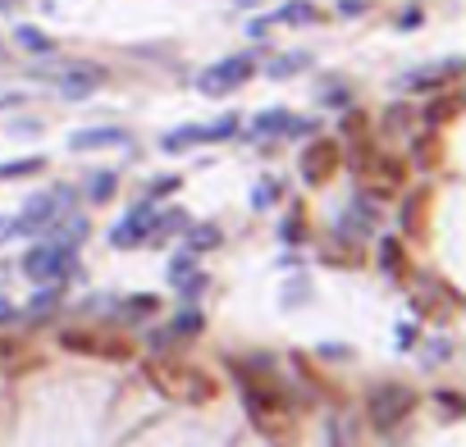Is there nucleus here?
Masks as SVG:
<instances>
[{
  "label": "nucleus",
  "mask_w": 466,
  "mask_h": 447,
  "mask_svg": "<svg viewBox=\"0 0 466 447\" xmlns=\"http://www.w3.org/2000/svg\"><path fill=\"white\" fill-rule=\"evenodd\" d=\"M73 269V242H42V247L23 252V274L28 278H42V283H55Z\"/></svg>",
  "instance_id": "nucleus-7"
},
{
  "label": "nucleus",
  "mask_w": 466,
  "mask_h": 447,
  "mask_svg": "<svg viewBox=\"0 0 466 447\" xmlns=\"http://www.w3.org/2000/svg\"><path fill=\"white\" fill-rule=\"evenodd\" d=\"M14 5H19V0H0V10H5V14H10V10H14Z\"/></svg>",
  "instance_id": "nucleus-30"
},
{
  "label": "nucleus",
  "mask_w": 466,
  "mask_h": 447,
  "mask_svg": "<svg viewBox=\"0 0 466 447\" xmlns=\"http://www.w3.org/2000/svg\"><path fill=\"white\" fill-rule=\"evenodd\" d=\"M5 105H19V96H14V92H5V96H0V110H5Z\"/></svg>",
  "instance_id": "nucleus-29"
},
{
  "label": "nucleus",
  "mask_w": 466,
  "mask_h": 447,
  "mask_svg": "<svg viewBox=\"0 0 466 447\" xmlns=\"http://www.w3.org/2000/svg\"><path fill=\"white\" fill-rule=\"evenodd\" d=\"M379 252H384V269H388V274H394V269H403V247H398L394 237H388V242H384Z\"/></svg>",
  "instance_id": "nucleus-22"
},
{
  "label": "nucleus",
  "mask_w": 466,
  "mask_h": 447,
  "mask_svg": "<svg viewBox=\"0 0 466 447\" xmlns=\"http://www.w3.org/2000/svg\"><path fill=\"white\" fill-rule=\"evenodd\" d=\"M14 42H19L23 51H32V55H51V51H55L51 37H46L42 28H28V23H23V28H14Z\"/></svg>",
  "instance_id": "nucleus-16"
},
{
  "label": "nucleus",
  "mask_w": 466,
  "mask_h": 447,
  "mask_svg": "<svg viewBox=\"0 0 466 447\" xmlns=\"http://www.w3.org/2000/svg\"><path fill=\"white\" fill-rule=\"evenodd\" d=\"M302 64H311V60L302 55V51H297V55H279L275 64H270V78H288V73H297Z\"/></svg>",
  "instance_id": "nucleus-20"
},
{
  "label": "nucleus",
  "mask_w": 466,
  "mask_h": 447,
  "mask_svg": "<svg viewBox=\"0 0 466 447\" xmlns=\"http://www.w3.org/2000/svg\"><path fill=\"white\" fill-rule=\"evenodd\" d=\"M353 170H357V178H366L370 196H394L403 187V174H407L403 160H394V151H379L370 142H362L353 151Z\"/></svg>",
  "instance_id": "nucleus-5"
},
{
  "label": "nucleus",
  "mask_w": 466,
  "mask_h": 447,
  "mask_svg": "<svg viewBox=\"0 0 466 447\" xmlns=\"http://www.w3.org/2000/svg\"><path fill=\"white\" fill-rule=\"evenodd\" d=\"M439 401H444V411H453V416L462 411V406H457V393H439Z\"/></svg>",
  "instance_id": "nucleus-26"
},
{
  "label": "nucleus",
  "mask_w": 466,
  "mask_h": 447,
  "mask_svg": "<svg viewBox=\"0 0 466 447\" xmlns=\"http://www.w3.org/2000/svg\"><path fill=\"white\" fill-rule=\"evenodd\" d=\"M220 228L215 224H197V228H192V237H187V252L192 256H202V252H211V247H220Z\"/></svg>",
  "instance_id": "nucleus-18"
},
{
  "label": "nucleus",
  "mask_w": 466,
  "mask_h": 447,
  "mask_svg": "<svg viewBox=\"0 0 466 447\" xmlns=\"http://www.w3.org/2000/svg\"><path fill=\"white\" fill-rule=\"evenodd\" d=\"M14 237V228H10V219H0V242H10Z\"/></svg>",
  "instance_id": "nucleus-28"
},
{
  "label": "nucleus",
  "mask_w": 466,
  "mask_h": 447,
  "mask_svg": "<svg viewBox=\"0 0 466 447\" xmlns=\"http://www.w3.org/2000/svg\"><path fill=\"white\" fill-rule=\"evenodd\" d=\"M146 379L170 401H211L215 397V379L187 360H146Z\"/></svg>",
  "instance_id": "nucleus-2"
},
{
  "label": "nucleus",
  "mask_w": 466,
  "mask_h": 447,
  "mask_svg": "<svg viewBox=\"0 0 466 447\" xmlns=\"http://www.w3.org/2000/svg\"><path fill=\"white\" fill-rule=\"evenodd\" d=\"M302 183H311V187H320V183H329L334 178V170H338V142H311L306 151H302Z\"/></svg>",
  "instance_id": "nucleus-10"
},
{
  "label": "nucleus",
  "mask_w": 466,
  "mask_h": 447,
  "mask_svg": "<svg viewBox=\"0 0 466 447\" xmlns=\"http://www.w3.org/2000/svg\"><path fill=\"white\" fill-rule=\"evenodd\" d=\"M73 151H96V146H129V133L124 128H78L69 137Z\"/></svg>",
  "instance_id": "nucleus-15"
},
{
  "label": "nucleus",
  "mask_w": 466,
  "mask_h": 447,
  "mask_svg": "<svg viewBox=\"0 0 466 447\" xmlns=\"http://www.w3.org/2000/svg\"><path fill=\"white\" fill-rule=\"evenodd\" d=\"M252 73H256V60H252V55H229V60L211 64V69L197 78V87H202L206 96H224V92H233V87H243Z\"/></svg>",
  "instance_id": "nucleus-8"
},
{
  "label": "nucleus",
  "mask_w": 466,
  "mask_h": 447,
  "mask_svg": "<svg viewBox=\"0 0 466 447\" xmlns=\"http://www.w3.org/2000/svg\"><path fill=\"white\" fill-rule=\"evenodd\" d=\"M275 192H279V183H261L256 196H252V206H270V201H275Z\"/></svg>",
  "instance_id": "nucleus-23"
},
{
  "label": "nucleus",
  "mask_w": 466,
  "mask_h": 447,
  "mask_svg": "<svg viewBox=\"0 0 466 447\" xmlns=\"http://www.w3.org/2000/svg\"><path fill=\"white\" fill-rule=\"evenodd\" d=\"M101 83H105V69H96V64H69L64 78H60V92H64L69 101H83V96H92Z\"/></svg>",
  "instance_id": "nucleus-12"
},
{
  "label": "nucleus",
  "mask_w": 466,
  "mask_h": 447,
  "mask_svg": "<svg viewBox=\"0 0 466 447\" xmlns=\"http://www.w3.org/2000/svg\"><path fill=\"white\" fill-rule=\"evenodd\" d=\"M170 334H179V338H192V334H202V315L197 310H183L179 319H174V329Z\"/></svg>",
  "instance_id": "nucleus-21"
},
{
  "label": "nucleus",
  "mask_w": 466,
  "mask_h": 447,
  "mask_svg": "<svg viewBox=\"0 0 466 447\" xmlns=\"http://www.w3.org/2000/svg\"><path fill=\"white\" fill-rule=\"evenodd\" d=\"M233 133H238V114H224V119H215V124H183V128H174V133L161 137V151L165 155H179V151L206 146V142H224Z\"/></svg>",
  "instance_id": "nucleus-6"
},
{
  "label": "nucleus",
  "mask_w": 466,
  "mask_h": 447,
  "mask_svg": "<svg viewBox=\"0 0 466 447\" xmlns=\"http://www.w3.org/2000/svg\"><path fill=\"white\" fill-rule=\"evenodd\" d=\"M114 187H120V174H114V170H101V174H92L87 196H92V201H110V196H114Z\"/></svg>",
  "instance_id": "nucleus-19"
},
{
  "label": "nucleus",
  "mask_w": 466,
  "mask_h": 447,
  "mask_svg": "<svg viewBox=\"0 0 466 447\" xmlns=\"http://www.w3.org/2000/svg\"><path fill=\"white\" fill-rule=\"evenodd\" d=\"M60 347L73 356H96V360H129L137 347L133 338L101 329V324H73V329H60Z\"/></svg>",
  "instance_id": "nucleus-3"
},
{
  "label": "nucleus",
  "mask_w": 466,
  "mask_h": 447,
  "mask_svg": "<svg viewBox=\"0 0 466 447\" xmlns=\"http://www.w3.org/2000/svg\"><path fill=\"white\" fill-rule=\"evenodd\" d=\"M279 237H288V242H297V237H302V219H297V211L288 215V224H279Z\"/></svg>",
  "instance_id": "nucleus-24"
},
{
  "label": "nucleus",
  "mask_w": 466,
  "mask_h": 447,
  "mask_svg": "<svg viewBox=\"0 0 466 447\" xmlns=\"http://www.w3.org/2000/svg\"><path fill=\"white\" fill-rule=\"evenodd\" d=\"M179 187V178H155L151 183V196H165V192H174Z\"/></svg>",
  "instance_id": "nucleus-25"
},
{
  "label": "nucleus",
  "mask_w": 466,
  "mask_h": 447,
  "mask_svg": "<svg viewBox=\"0 0 466 447\" xmlns=\"http://www.w3.org/2000/svg\"><path fill=\"white\" fill-rule=\"evenodd\" d=\"M14 315H19V310H14V306H10V302H5V297H0V324H10V319H14Z\"/></svg>",
  "instance_id": "nucleus-27"
},
{
  "label": "nucleus",
  "mask_w": 466,
  "mask_h": 447,
  "mask_svg": "<svg viewBox=\"0 0 466 447\" xmlns=\"http://www.w3.org/2000/svg\"><path fill=\"white\" fill-rule=\"evenodd\" d=\"M151 228H155V211L151 206H133L120 224L110 228V242L114 247H133V242H151Z\"/></svg>",
  "instance_id": "nucleus-11"
},
{
  "label": "nucleus",
  "mask_w": 466,
  "mask_h": 447,
  "mask_svg": "<svg viewBox=\"0 0 466 447\" xmlns=\"http://www.w3.org/2000/svg\"><path fill=\"white\" fill-rule=\"evenodd\" d=\"M60 206H69V187H55V192H42V196H32L28 206L19 211V219H10L14 237L51 228V224H55V211H60Z\"/></svg>",
  "instance_id": "nucleus-9"
},
{
  "label": "nucleus",
  "mask_w": 466,
  "mask_h": 447,
  "mask_svg": "<svg viewBox=\"0 0 466 447\" xmlns=\"http://www.w3.org/2000/svg\"><path fill=\"white\" fill-rule=\"evenodd\" d=\"M316 19H320V10L311 5V0H288L284 10H275L270 19H256V23H252V37H261L270 23H316Z\"/></svg>",
  "instance_id": "nucleus-14"
},
{
  "label": "nucleus",
  "mask_w": 466,
  "mask_h": 447,
  "mask_svg": "<svg viewBox=\"0 0 466 447\" xmlns=\"http://www.w3.org/2000/svg\"><path fill=\"white\" fill-rule=\"evenodd\" d=\"M229 370L243 384V401H247V416L256 420V429L270 438H284L293 429V416H288V388L275 370V360L270 356H233Z\"/></svg>",
  "instance_id": "nucleus-1"
},
{
  "label": "nucleus",
  "mask_w": 466,
  "mask_h": 447,
  "mask_svg": "<svg viewBox=\"0 0 466 447\" xmlns=\"http://www.w3.org/2000/svg\"><path fill=\"white\" fill-rule=\"evenodd\" d=\"M284 133H311V124L293 119L288 110H261L247 128V137H284Z\"/></svg>",
  "instance_id": "nucleus-13"
},
{
  "label": "nucleus",
  "mask_w": 466,
  "mask_h": 447,
  "mask_svg": "<svg viewBox=\"0 0 466 447\" xmlns=\"http://www.w3.org/2000/svg\"><path fill=\"white\" fill-rule=\"evenodd\" d=\"M412 411H416V393L407 384H375L366 393V416L384 438H394V429H403Z\"/></svg>",
  "instance_id": "nucleus-4"
},
{
  "label": "nucleus",
  "mask_w": 466,
  "mask_h": 447,
  "mask_svg": "<svg viewBox=\"0 0 466 447\" xmlns=\"http://www.w3.org/2000/svg\"><path fill=\"white\" fill-rule=\"evenodd\" d=\"M42 170H46V160H42V155L5 160V165H0V183H10V178H28V174H42Z\"/></svg>",
  "instance_id": "nucleus-17"
}]
</instances>
